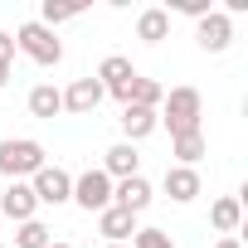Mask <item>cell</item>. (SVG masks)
<instances>
[{
    "instance_id": "6da1fadb",
    "label": "cell",
    "mask_w": 248,
    "mask_h": 248,
    "mask_svg": "<svg viewBox=\"0 0 248 248\" xmlns=\"http://www.w3.org/2000/svg\"><path fill=\"white\" fill-rule=\"evenodd\" d=\"M156 117L170 127V137L200 132V117H204V97H200V88H170L166 102L156 107Z\"/></svg>"
},
{
    "instance_id": "7a4b0ae2",
    "label": "cell",
    "mask_w": 248,
    "mask_h": 248,
    "mask_svg": "<svg viewBox=\"0 0 248 248\" xmlns=\"http://www.w3.org/2000/svg\"><path fill=\"white\" fill-rule=\"evenodd\" d=\"M44 146L34 137H5L0 141V175L5 180H34V170H44Z\"/></svg>"
},
{
    "instance_id": "3957f363",
    "label": "cell",
    "mask_w": 248,
    "mask_h": 248,
    "mask_svg": "<svg viewBox=\"0 0 248 248\" xmlns=\"http://www.w3.org/2000/svg\"><path fill=\"white\" fill-rule=\"evenodd\" d=\"M15 49H20L25 59H34L39 68H54V63L63 59V44H59V34H54V30H44L39 20H25V25L15 30Z\"/></svg>"
},
{
    "instance_id": "277c9868",
    "label": "cell",
    "mask_w": 248,
    "mask_h": 248,
    "mask_svg": "<svg viewBox=\"0 0 248 248\" xmlns=\"http://www.w3.org/2000/svg\"><path fill=\"white\" fill-rule=\"evenodd\" d=\"M93 78L102 83V93H112L122 107H127V102H132V83H137L141 73L132 68V59H122V54H107V59L97 63V73H93Z\"/></svg>"
},
{
    "instance_id": "5b68a950",
    "label": "cell",
    "mask_w": 248,
    "mask_h": 248,
    "mask_svg": "<svg viewBox=\"0 0 248 248\" xmlns=\"http://www.w3.org/2000/svg\"><path fill=\"white\" fill-rule=\"evenodd\" d=\"M30 190H34L39 204H68V200H73V175H68L63 166H44V170H34Z\"/></svg>"
},
{
    "instance_id": "8992f818",
    "label": "cell",
    "mask_w": 248,
    "mask_h": 248,
    "mask_svg": "<svg viewBox=\"0 0 248 248\" xmlns=\"http://www.w3.org/2000/svg\"><path fill=\"white\" fill-rule=\"evenodd\" d=\"M73 204L88 209V214H102V209L112 204V180H107L102 170H83V175L73 180Z\"/></svg>"
},
{
    "instance_id": "52a82bcc",
    "label": "cell",
    "mask_w": 248,
    "mask_h": 248,
    "mask_svg": "<svg viewBox=\"0 0 248 248\" xmlns=\"http://www.w3.org/2000/svg\"><path fill=\"white\" fill-rule=\"evenodd\" d=\"M195 44H200L204 54H224V49L233 44V20H229L224 10H209V15L195 25Z\"/></svg>"
},
{
    "instance_id": "ba28073f",
    "label": "cell",
    "mask_w": 248,
    "mask_h": 248,
    "mask_svg": "<svg viewBox=\"0 0 248 248\" xmlns=\"http://www.w3.org/2000/svg\"><path fill=\"white\" fill-rule=\"evenodd\" d=\"M107 180H132V175H141V156H137V146L132 141H117V146H107L102 151V166H97Z\"/></svg>"
},
{
    "instance_id": "9c48e42d",
    "label": "cell",
    "mask_w": 248,
    "mask_h": 248,
    "mask_svg": "<svg viewBox=\"0 0 248 248\" xmlns=\"http://www.w3.org/2000/svg\"><path fill=\"white\" fill-rule=\"evenodd\" d=\"M34 209H39V200H34L30 180H10V185H5V195H0V219L25 224V219H34Z\"/></svg>"
},
{
    "instance_id": "30bf717a",
    "label": "cell",
    "mask_w": 248,
    "mask_h": 248,
    "mask_svg": "<svg viewBox=\"0 0 248 248\" xmlns=\"http://www.w3.org/2000/svg\"><path fill=\"white\" fill-rule=\"evenodd\" d=\"M102 97H107V93H102L97 78H73V88L63 93V112H73V117H93Z\"/></svg>"
},
{
    "instance_id": "8fae6325",
    "label": "cell",
    "mask_w": 248,
    "mask_h": 248,
    "mask_svg": "<svg viewBox=\"0 0 248 248\" xmlns=\"http://www.w3.org/2000/svg\"><path fill=\"white\" fill-rule=\"evenodd\" d=\"M112 204L127 209V214H141L151 204V180L146 175H132V180H112Z\"/></svg>"
},
{
    "instance_id": "7c38bea8",
    "label": "cell",
    "mask_w": 248,
    "mask_h": 248,
    "mask_svg": "<svg viewBox=\"0 0 248 248\" xmlns=\"http://www.w3.org/2000/svg\"><path fill=\"white\" fill-rule=\"evenodd\" d=\"M117 122H122V137H127L132 146H137V141H146V137L161 127V117H156L151 107H132V102L122 107V117H117Z\"/></svg>"
},
{
    "instance_id": "4fadbf2b",
    "label": "cell",
    "mask_w": 248,
    "mask_h": 248,
    "mask_svg": "<svg viewBox=\"0 0 248 248\" xmlns=\"http://www.w3.org/2000/svg\"><path fill=\"white\" fill-rule=\"evenodd\" d=\"M97 233H102L107 243H127V238L137 233V214H127V209H117V204H107V209L97 214Z\"/></svg>"
},
{
    "instance_id": "5bb4252c",
    "label": "cell",
    "mask_w": 248,
    "mask_h": 248,
    "mask_svg": "<svg viewBox=\"0 0 248 248\" xmlns=\"http://www.w3.org/2000/svg\"><path fill=\"white\" fill-rule=\"evenodd\" d=\"M166 195L175 200V204H190L195 195H200V170H190V166H166Z\"/></svg>"
},
{
    "instance_id": "9a60e30c",
    "label": "cell",
    "mask_w": 248,
    "mask_h": 248,
    "mask_svg": "<svg viewBox=\"0 0 248 248\" xmlns=\"http://www.w3.org/2000/svg\"><path fill=\"white\" fill-rule=\"evenodd\" d=\"M166 34H170V10L151 5V10H141V15H137V39H146V44H161Z\"/></svg>"
},
{
    "instance_id": "2e32d148",
    "label": "cell",
    "mask_w": 248,
    "mask_h": 248,
    "mask_svg": "<svg viewBox=\"0 0 248 248\" xmlns=\"http://www.w3.org/2000/svg\"><path fill=\"white\" fill-rule=\"evenodd\" d=\"M63 112V93L54 88V83H39V88H30V117H44V122H54Z\"/></svg>"
},
{
    "instance_id": "e0dca14e",
    "label": "cell",
    "mask_w": 248,
    "mask_h": 248,
    "mask_svg": "<svg viewBox=\"0 0 248 248\" xmlns=\"http://www.w3.org/2000/svg\"><path fill=\"white\" fill-rule=\"evenodd\" d=\"M209 224H214L219 233H238V224H243V204H238L233 195L214 200V204H209Z\"/></svg>"
},
{
    "instance_id": "ac0fdd59",
    "label": "cell",
    "mask_w": 248,
    "mask_h": 248,
    "mask_svg": "<svg viewBox=\"0 0 248 248\" xmlns=\"http://www.w3.org/2000/svg\"><path fill=\"white\" fill-rule=\"evenodd\" d=\"M170 156H175V166H190V170H195V161L204 156V132H185V137H170Z\"/></svg>"
},
{
    "instance_id": "d6986e66",
    "label": "cell",
    "mask_w": 248,
    "mask_h": 248,
    "mask_svg": "<svg viewBox=\"0 0 248 248\" xmlns=\"http://www.w3.org/2000/svg\"><path fill=\"white\" fill-rule=\"evenodd\" d=\"M54 229L44 224V219H25L20 229H15V248H49L54 238H49Z\"/></svg>"
},
{
    "instance_id": "ffe728a7",
    "label": "cell",
    "mask_w": 248,
    "mask_h": 248,
    "mask_svg": "<svg viewBox=\"0 0 248 248\" xmlns=\"http://www.w3.org/2000/svg\"><path fill=\"white\" fill-rule=\"evenodd\" d=\"M161 102H166V88H161L156 78H137V83H132V107H151V112H156Z\"/></svg>"
},
{
    "instance_id": "44dd1931",
    "label": "cell",
    "mask_w": 248,
    "mask_h": 248,
    "mask_svg": "<svg viewBox=\"0 0 248 248\" xmlns=\"http://www.w3.org/2000/svg\"><path fill=\"white\" fill-rule=\"evenodd\" d=\"M78 15H83V5H54V0H44V15H39V25H44V30H59V25L78 20Z\"/></svg>"
},
{
    "instance_id": "7402d4cb",
    "label": "cell",
    "mask_w": 248,
    "mask_h": 248,
    "mask_svg": "<svg viewBox=\"0 0 248 248\" xmlns=\"http://www.w3.org/2000/svg\"><path fill=\"white\" fill-rule=\"evenodd\" d=\"M132 248H175V238L166 229H137L132 233Z\"/></svg>"
},
{
    "instance_id": "603a6c76",
    "label": "cell",
    "mask_w": 248,
    "mask_h": 248,
    "mask_svg": "<svg viewBox=\"0 0 248 248\" xmlns=\"http://www.w3.org/2000/svg\"><path fill=\"white\" fill-rule=\"evenodd\" d=\"M10 59H15V34L0 30V68H10Z\"/></svg>"
},
{
    "instance_id": "cb8c5ba5",
    "label": "cell",
    "mask_w": 248,
    "mask_h": 248,
    "mask_svg": "<svg viewBox=\"0 0 248 248\" xmlns=\"http://www.w3.org/2000/svg\"><path fill=\"white\" fill-rule=\"evenodd\" d=\"M214 248H243V243H238V238H233V233H224V238H219V243H214Z\"/></svg>"
},
{
    "instance_id": "d4e9b609",
    "label": "cell",
    "mask_w": 248,
    "mask_h": 248,
    "mask_svg": "<svg viewBox=\"0 0 248 248\" xmlns=\"http://www.w3.org/2000/svg\"><path fill=\"white\" fill-rule=\"evenodd\" d=\"M5 83H10V68H0V88H5Z\"/></svg>"
},
{
    "instance_id": "484cf974",
    "label": "cell",
    "mask_w": 248,
    "mask_h": 248,
    "mask_svg": "<svg viewBox=\"0 0 248 248\" xmlns=\"http://www.w3.org/2000/svg\"><path fill=\"white\" fill-rule=\"evenodd\" d=\"M49 248H73V243H49Z\"/></svg>"
},
{
    "instance_id": "4316f807",
    "label": "cell",
    "mask_w": 248,
    "mask_h": 248,
    "mask_svg": "<svg viewBox=\"0 0 248 248\" xmlns=\"http://www.w3.org/2000/svg\"><path fill=\"white\" fill-rule=\"evenodd\" d=\"M107 248H127V243H107Z\"/></svg>"
},
{
    "instance_id": "83f0119b",
    "label": "cell",
    "mask_w": 248,
    "mask_h": 248,
    "mask_svg": "<svg viewBox=\"0 0 248 248\" xmlns=\"http://www.w3.org/2000/svg\"><path fill=\"white\" fill-rule=\"evenodd\" d=\"M0 248H5V243H0Z\"/></svg>"
},
{
    "instance_id": "f1b7e54d",
    "label": "cell",
    "mask_w": 248,
    "mask_h": 248,
    "mask_svg": "<svg viewBox=\"0 0 248 248\" xmlns=\"http://www.w3.org/2000/svg\"><path fill=\"white\" fill-rule=\"evenodd\" d=\"M0 224H5V219H0Z\"/></svg>"
}]
</instances>
